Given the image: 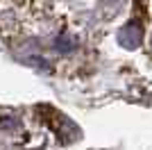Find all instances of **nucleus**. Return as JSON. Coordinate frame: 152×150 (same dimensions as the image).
Segmentation results:
<instances>
[{
    "label": "nucleus",
    "instance_id": "f257e3e1",
    "mask_svg": "<svg viewBox=\"0 0 152 150\" xmlns=\"http://www.w3.org/2000/svg\"><path fill=\"white\" fill-rule=\"evenodd\" d=\"M141 34H143L141 25L136 23V21H132V23H127L125 27L121 30L118 39H121V43L125 46V48H136V43L141 41Z\"/></svg>",
    "mask_w": 152,
    "mask_h": 150
},
{
    "label": "nucleus",
    "instance_id": "f03ea898",
    "mask_svg": "<svg viewBox=\"0 0 152 150\" xmlns=\"http://www.w3.org/2000/svg\"><path fill=\"white\" fill-rule=\"evenodd\" d=\"M55 48H57L59 52L73 50V41H70V39H66V37H59V39H57V46H55Z\"/></svg>",
    "mask_w": 152,
    "mask_h": 150
}]
</instances>
